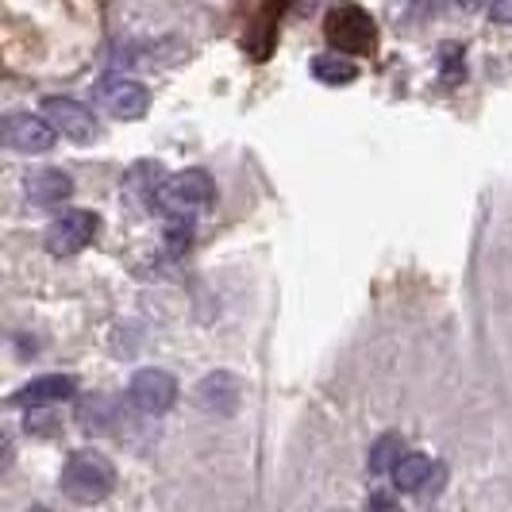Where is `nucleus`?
<instances>
[{
  "label": "nucleus",
  "instance_id": "13",
  "mask_svg": "<svg viewBox=\"0 0 512 512\" xmlns=\"http://www.w3.org/2000/svg\"><path fill=\"white\" fill-rule=\"evenodd\" d=\"M312 70H316L320 81H332V85H339V81H355V66H351L347 58H332V54H320V58L312 62Z\"/></svg>",
  "mask_w": 512,
  "mask_h": 512
},
{
  "label": "nucleus",
  "instance_id": "4",
  "mask_svg": "<svg viewBox=\"0 0 512 512\" xmlns=\"http://www.w3.org/2000/svg\"><path fill=\"white\" fill-rule=\"evenodd\" d=\"M128 397L139 412L162 416V412L174 409V401H178V382H174V374H166V370L143 366V370H135V378H131Z\"/></svg>",
  "mask_w": 512,
  "mask_h": 512
},
{
  "label": "nucleus",
  "instance_id": "1",
  "mask_svg": "<svg viewBox=\"0 0 512 512\" xmlns=\"http://www.w3.org/2000/svg\"><path fill=\"white\" fill-rule=\"evenodd\" d=\"M116 486V470L101 451H74L62 466V493H70L81 505L104 501Z\"/></svg>",
  "mask_w": 512,
  "mask_h": 512
},
{
  "label": "nucleus",
  "instance_id": "11",
  "mask_svg": "<svg viewBox=\"0 0 512 512\" xmlns=\"http://www.w3.org/2000/svg\"><path fill=\"white\" fill-rule=\"evenodd\" d=\"M428 474H432V459L420 455V451H409L405 459L397 462L393 482H397V489H405V493H416V489L428 482Z\"/></svg>",
  "mask_w": 512,
  "mask_h": 512
},
{
  "label": "nucleus",
  "instance_id": "10",
  "mask_svg": "<svg viewBox=\"0 0 512 512\" xmlns=\"http://www.w3.org/2000/svg\"><path fill=\"white\" fill-rule=\"evenodd\" d=\"M70 193H74V181H70V174H62V170H39V174L27 178V197L43 208L62 205Z\"/></svg>",
  "mask_w": 512,
  "mask_h": 512
},
{
  "label": "nucleus",
  "instance_id": "16",
  "mask_svg": "<svg viewBox=\"0 0 512 512\" xmlns=\"http://www.w3.org/2000/svg\"><path fill=\"white\" fill-rule=\"evenodd\" d=\"M493 20H512V4H493Z\"/></svg>",
  "mask_w": 512,
  "mask_h": 512
},
{
  "label": "nucleus",
  "instance_id": "2",
  "mask_svg": "<svg viewBox=\"0 0 512 512\" xmlns=\"http://www.w3.org/2000/svg\"><path fill=\"white\" fill-rule=\"evenodd\" d=\"M154 201L158 208L170 216V220H189L193 212L212 205V178L205 170H181V174H170L154 189Z\"/></svg>",
  "mask_w": 512,
  "mask_h": 512
},
{
  "label": "nucleus",
  "instance_id": "12",
  "mask_svg": "<svg viewBox=\"0 0 512 512\" xmlns=\"http://www.w3.org/2000/svg\"><path fill=\"white\" fill-rule=\"evenodd\" d=\"M405 455H409V451H405L401 436L385 432V436L374 439V447H370V470H374V474H393V470H397V462L405 459Z\"/></svg>",
  "mask_w": 512,
  "mask_h": 512
},
{
  "label": "nucleus",
  "instance_id": "5",
  "mask_svg": "<svg viewBox=\"0 0 512 512\" xmlns=\"http://www.w3.org/2000/svg\"><path fill=\"white\" fill-rule=\"evenodd\" d=\"M97 231H101L97 212H81V208H74V212H62L51 228H47V247H51V255H77L81 247L93 243Z\"/></svg>",
  "mask_w": 512,
  "mask_h": 512
},
{
  "label": "nucleus",
  "instance_id": "6",
  "mask_svg": "<svg viewBox=\"0 0 512 512\" xmlns=\"http://www.w3.org/2000/svg\"><path fill=\"white\" fill-rule=\"evenodd\" d=\"M0 135H4V147L16 154H43L54 147V128L43 116H31V112H12Z\"/></svg>",
  "mask_w": 512,
  "mask_h": 512
},
{
  "label": "nucleus",
  "instance_id": "3",
  "mask_svg": "<svg viewBox=\"0 0 512 512\" xmlns=\"http://www.w3.org/2000/svg\"><path fill=\"white\" fill-rule=\"evenodd\" d=\"M93 97H97V104H101L108 116H116V120H139V116L151 108L147 85L124 74L101 77L97 89H93Z\"/></svg>",
  "mask_w": 512,
  "mask_h": 512
},
{
  "label": "nucleus",
  "instance_id": "17",
  "mask_svg": "<svg viewBox=\"0 0 512 512\" xmlns=\"http://www.w3.org/2000/svg\"><path fill=\"white\" fill-rule=\"evenodd\" d=\"M27 512H47V509H27Z\"/></svg>",
  "mask_w": 512,
  "mask_h": 512
},
{
  "label": "nucleus",
  "instance_id": "8",
  "mask_svg": "<svg viewBox=\"0 0 512 512\" xmlns=\"http://www.w3.org/2000/svg\"><path fill=\"white\" fill-rule=\"evenodd\" d=\"M74 389H77V382L70 374H43V378H31L27 385H20V389L12 393V405H16V409H43V405L70 401Z\"/></svg>",
  "mask_w": 512,
  "mask_h": 512
},
{
  "label": "nucleus",
  "instance_id": "15",
  "mask_svg": "<svg viewBox=\"0 0 512 512\" xmlns=\"http://www.w3.org/2000/svg\"><path fill=\"white\" fill-rule=\"evenodd\" d=\"M370 512H393V501H389L385 493H374V497H370Z\"/></svg>",
  "mask_w": 512,
  "mask_h": 512
},
{
  "label": "nucleus",
  "instance_id": "9",
  "mask_svg": "<svg viewBox=\"0 0 512 512\" xmlns=\"http://www.w3.org/2000/svg\"><path fill=\"white\" fill-rule=\"evenodd\" d=\"M328 39L343 51H366L374 43V24L362 16L359 8H339L328 16Z\"/></svg>",
  "mask_w": 512,
  "mask_h": 512
},
{
  "label": "nucleus",
  "instance_id": "7",
  "mask_svg": "<svg viewBox=\"0 0 512 512\" xmlns=\"http://www.w3.org/2000/svg\"><path fill=\"white\" fill-rule=\"evenodd\" d=\"M43 120H47L54 131H62V135H70V139H81V143L97 135L93 112L81 101H74V97H47V101H43Z\"/></svg>",
  "mask_w": 512,
  "mask_h": 512
},
{
  "label": "nucleus",
  "instance_id": "14",
  "mask_svg": "<svg viewBox=\"0 0 512 512\" xmlns=\"http://www.w3.org/2000/svg\"><path fill=\"white\" fill-rule=\"evenodd\" d=\"M197 397H201V405H205V409H212V397H224V405L231 409V401H235V382H231L228 374H212V378L201 382Z\"/></svg>",
  "mask_w": 512,
  "mask_h": 512
}]
</instances>
